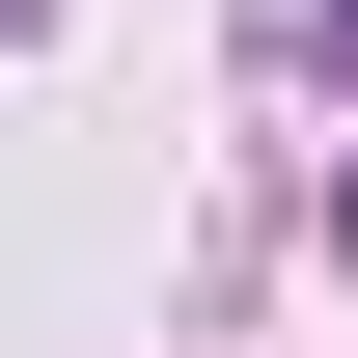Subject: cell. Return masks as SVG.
I'll return each instance as SVG.
<instances>
[{
  "instance_id": "obj_1",
  "label": "cell",
  "mask_w": 358,
  "mask_h": 358,
  "mask_svg": "<svg viewBox=\"0 0 358 358\" xmlns=\"http://www.w3.org/2000/svg\"><path fill=\"white\" fill-rule=\"evenodd\" d=\"M331 221H358V193H331Z\"/></svg>"
},
{
  "instance_id": "obj_2",
  "label": "cell",
  "mask_w": 358,
  "mask_h": 358,
  "mask_svg": "<svg viewBox=\"0 0 358 358\" xmlns=\"http://www.w3.org/2000/svg\"><path fill=\"white\" fill-rule=\"evenodd\" d=\"M331 28H358V0H331Z\"/></svg>"
}]
</instances>
